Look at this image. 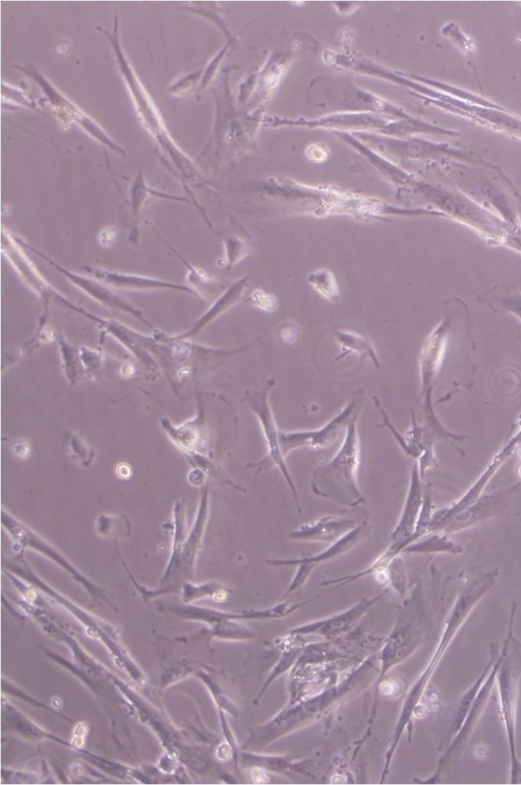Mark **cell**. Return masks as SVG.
I'll list each match as a JSON object with an SVG mask.
<instances>
[{
  "mask_svg": "<svg viewBox=\"0 0 521 785\" xmlns=\"http://www.w3.org/2000/svg\"><path fill=\"white\" fill-rule=\"evenodd\" d=\"M492 585L493 580L490 576H486L481 580L472 582L459 593L447 615L441 636L431 658L422 670L420 676L411 686L407 695H405L394 731L388 742L389 745L384 758V767L380 783H384L390 772L392 759L396 753L402 735L407 731L410 736L412 735L414 717L416 716L418 707L426 694L439 665L456 639L460 629L467 623L472 612L490 590Z\"/></svg>",
  "mask_w": 521,
  "mask_h": 785,
  "instance_id": "obj_1",
  "label": "cell"
},
{
  "mask_svg": "<svg viewBox=\"0 0 521 785\" xmlns=\"http://www.w3.org/2000/svg\"><path fill=\"white\" fill-rule=\"evenodd\" d=\"M209 520V488L201 489L197 516L190 531L186 524V500L180 499L173 507V538L169 562L156 590H149L139 585L129 569L126 570L142 598L151 599L181 591L184 583L194 579L195 566L201 550L205 530Z\"/></svg>",
  "mask_w": 521,
  "mask_h": 785,
  "instance_id": "obj_2",
  "label": "cell"
},
{
  "mask_svg": "<svg viewBox=\"0 0 521 785\" xmlns=\"http://www.w3.org/2000/svg\"><path fill=\"white\" fill-rule=\"evenodd\" d=\"M23 556L24 554H19L16 559H10L8 562L4 560V570L30 584L40 593L45 594L70 612L85 628L89 637L99 640L104 645L115 664L124 670L137 685L145 687L148 684V678L122 643L118 629L99 620L67 596L48 585L32 570Z\"/></svg>",
  "mask_w": 521,
  "mask_h": 785,
  "instance_id": "obj_3",
  "label": "cell"
},
{
  "mask_svg": "<svg viewBox=\"0 0 521 785\" xmlns=\"http://www.w3.org/2000/svg\"><path fill=\"white\" fill-rule=\"evenodd\" d=\"M356 414L347 427L343 442L337 454L328 463L319 466L311 480L313 492L333 500L347 508H356L366 503V498L358 486V472L361 464V443Z\"/></svg>",
  "mask_w": 521,
  "mask_h": 785,
  "instance_id": "obj_4",
  "label": "cell"
},
{
  "mask_svg": "<svg viewBox=\"0 0 521 785\" xmlns=\"http://www.w3.org/2000/svg\"><path fill=\"white\" fill-rule=\"evenodd\" d=\"M516 604H512L508 629L502 644V660L495 686L499 697L500 718L504 726L509 753V784H521V759L517 753L516 717L521 679V642L514 635Z\"/></svg>",
  "mask_w": 521,
  "mask_h": 785,
  "instance_id": "obj_5",
  "label": "cell"
},
{
  "mask_svg": "<svg viewBox=\"0 0 521 785\" xmlns=\"http://www.w3.org/2000/svg\"><path fill=\"white\" fill-rule=\"evenodd\" d=\"M2 524L8 535L19 547L20 553H24V550L30 549L44 555L50 559L52 563L64 569L78 584H80L91 596L93 603L107 606L118 614L120 613L117 604L114 603L103 588L83 575L60 550H57L37 532L18 520L5 509L2 513Z\"/></svg>",
  "mask_w": 521,
  "mask_h": 785,
  "instance_id": "obj_6",
  "label": "cell"
},
{
  "mask_svg": "<svg viewBox=\"0 0 521 785\" xmlns=\"http://www.w3.org/2000/svg\"><path fill=\"white\" fill-rule=\"evenodd\" d=\"M426 619L420 606L405 605L379 655L380 672L377 688L388 672L409 659L423 644Z\"/></svg>",
  "mask_w": 521,
  "mask_h": 785,
  "instance_id": "obj_7",
  "label": "cell"
},
{
  "mask_svg": "<svg viewBox=\"0 0 521 785\" xmlns=\"http://www.w3.org/2000/svg\"><path fill=\"white\" fill-rule=\"evenodd\" d=\"M311 598L299 603L282 601L266 609H247L240 612H227L218 609L196 606L193 604L168 605L163 611L179 616L181 620L203 623L208 627L223 621H277L294 614L305 605L313 602Z\"/></svg>",
  "mask_w": 521,
  "mask_h": 785,
  "instance_id": "obj_8",
  "label": "cell"
},
{
  "mask_svg": "<svg viewBox=\"0 0 521 785\" xmlns=\"http://www.w3.org/2000/svg\"><path fill=\"white\" fill-rule=\"evenodd\" d=\"M272 384H274V382L271 380L266 388L255 392L253 396L249 397L251 409L258 418L267 446V456L265 459L259 463L251 464L250 467H253V469L257 468V473L266 469H270L271 467H277L282 473L289 489L292 491L299 514H302L299 493L293 477L291 473H289V469L285 462L286 457L282 451L280 430L276 425L271 407L268 402V394Z\"/></svg>",
  "mask_w": 521,
  "mask_h": 785,
  "instance_id": "obj_9",
  "label": "cell"
},
{
  "mask_svg": "<svg viewBox=\"0 0 521 785\" xmlns=\"http://www.w3.org/2000/svg\"><path fill=\"white\" fill-rule=\"evenodd\" d=\"M502 655H503V650H502V646H500L498 658L495 664L493 665L490 674L485 684L483 685L478 695V698L472 710L470 711L468 717L466 718L465 722H463L459 732L449 742L447 749L445 750V752L443 753V755L438 761L435 772L425 780H417L419 783L436 784L440 782L447 768L456 759H458V757L462 754L463 749L467 747L492 696L493 690L495 688L497 671L499 669L502 660Z\"/></svg>",
  "mask_w": 521,
  "mask_h": 785,
  "instance_id": "obj_10",
  "label": "cell"
},
{
  "mask_svg": "<svg viewBox=\"0 0 521 785\" xmlns=\"http://www.w3.org/2000/svg\"><path fill=\"white\" fill-rule=\"evenodd\" d=\"M367 532V525L362 524L331 544L326 550L316 555H309L302 558L267 559L266 564L270 567H296L298 569L292 584L289 585L288 589L282 595V599H285L289 595L300 593L319 565L349 552L360 542Z\"/></svg>",
  "mask_w": 521,
  "mask_h": 785,
  "instance_id": "obj_11",
  "label": "cell"
},
{
  "mask_svg": "<svg viewBox=\"0 0 521 785\" xmlns=\"http://www.w3.org/2000/svg\"><path fill=\"white\" fill-rule=\"evenodd\" d=\"M361 411L357 401L351 402L330 422L322 428L311 431H280L281 447L285 457L299 448H311L313 451L323 450L333 444L344 430L351 424L354 417Z\"/></svg>",
  "mask_w": 521,
  "mask_h": 785,
  "instance_id": "obj_12",
  "label": "cell"
},
{
  "mask_svg": "<svg viewBox=\"0 0 521 785\" xmlns=\"http://www.w3.org/2000/svg\"><path fill=\"white\" fill-rule=\"evenodd\" d=\"M20 245L24 249H28L34 252L36 255L41 257L45 260L48 264L53 266L57 271L61 272L70 282L80 289L84 294L88 295L94 301L102 304L103 306L112 309V310H119L125 313L132 315L133 317L139 319L143 323H145L149 328L154 331L157 329L143 316L142 312L135 308L132 304L121 298L119 295L115 294L109 287L97 280L96 278H90L78 273L72 272L69 269L63 267L59 263L53 261L51 258L46 256L41 251L36 250L34 247L30 246L29 244L18 240Z\"/></svg>",
  "mask_w": 521,
  "mask_h": 785,
  "instance_id": "obj_13",
  "label": "cell"
},
{
  "mask_svg": "<svg viewBox=\"0 0 521 785\" xmlns=\"http://www.w3.org/2000/svg\"><path fill=\"white\" fill-rule=\"evenodd\" d=\"M381 597L382 594L373 598H364L350 608L328 616V618L294 628L286 635L293 637L319 636L328 641H334L350 633Z\"/></svg>",
  "mask_w": 521,
  "mask_h": 785,
  "instance_id": "obj_14",
  "label": "cell"
},
{
  "mask_svg": "<svg viewBox=\"0 0 521 785\" xmlns=\"http://www.w3.org/2000/svg\"><path fill=\"white\" fill-rule=\"evenodd\" d=\"M23 249L24 248L20 245L18 240L9 234L6 235L4 232V255L7 256L11 264L15 267L20 277L24 280L25 285L28 286L35 294L39 295L46 304H48L49 300L54 299L55 301L64 304V306L86 316L88 312L76 307L68 299L63 297L61 294H59V292H56L49 286L34 263L24 253Z\"/></svg>",
  "mask_w": 521,
  "mask_h": 785,
  "instance_id": "obj_15",
  "label": "cell"
},
{
  "mask_svg": "<svg viewBox=\"0 0 521 785\" xmlns=\"http://www.w3.org/2000/svg\"><path fill=\"white\" fill-rule=\"evenodd\" d=\"M85 271L99 282L118 290L127 291H177L195 295L192 289L185 285L166 282L155 277L111 271L100 267L85 266Z\"/></svg>",
  "mask_w": 521,
  "mask_h": 785,
  "instance_id": "obj_16",
  "label": "cell"
},
{
  "mask_svg": "<svg viewBox=\"0 0 521 785\" xmlns=\"http://www.w3.org/2000/svg\"><path fill=\"white\" fill-rule=\"evenodd\" d=\"M357 527L354 520L336 516L322 517L289 534V539L333 544Z\"/></svg>",
  "mask_w": 521,
  "mask_h": 785,
  "instance_id": "obj_17",
  "label": "cell"
},
{
  "mask_svg": "<svg viewBox=\"0 0 521 785\" xmlns=\"http://www.w3.org/2000/svg\"><path fill=\"white\" fill-rule=\"evenodd\" d=\"M3 727L4 731L8 730L9 733L16 734L30 741H51L66 747L74 749L73 743H68L59 737L51 735L50 733L42 730L40 726L34 723L30 718L24 715L19 709L10 703H3Z\"/></svg>",
  "mask_w": 521,
  "mask_h": 785,
  "instance_id": "obj_18",
  "label": "cell"
},
{
  "mask_svg": "<svg viewBox=\"0 0 521 785\" xmlns=\"http://www.w3.org/2000/svg\"><path fill=\"white\" fill-rule=\"evenodd\" d=\"M498 644L491 645L490 647V659L487 665L485 666L484 670L480 677L475 681V683L461 695L459 700L457 701L454 709L452 710L451 717H450V727L448 730V744L454 738V736L459 732L463 722H465L466 718L468 717L470 711L472 710L478 695L485 684L490 671L495 664L500 647H497Z\"/></svg>",
  "mask_w": 521,
  "mask_h": 785,
  "instance_id": "obj_19",
  "label": "cell"
},
{
  "mask_svg": "<svg viewBox=\"0 0 521 785\" xmlns=\"http://www.w3.org/2000/svg\"><path fill=\"white\" fill-rule=\"evenodd\" d=\"M247 280L248 278H244L239 280L238 283L231 286L226 292H224L192 326V328L183 333L178 335L179 338L189 340L192 336L197 335L201 330H203L207 325L217 319L220 315L225 313L229 308L233 307L236 303L239 302L241 296L245 288L247 287Z\"/></svg>",
  "mask_w": 521,
  "mask_h": 785,
  "instance_id": "obj_20",
  "label": "cell"
},
{
  "mask_svg": "<svg viewBox=\"0 0 521 785\" xmlns=\"http://www.w3.org/2000/svg\"><path fill=\"white\" fill-rule=\"evenodd\" d=\"M201 414L192 421H189L182 426H173L166 418L160 420L161 425L169 438L175 443L185 455L199 453L200 441L203 439L201 436Z\"/></svg>",
  "mask_w": 521,
  "mask_h": 785,
  "instance_id": "obj_21",
  "label": "cell"
},
{
  "mask_svg": "<svg viewBox=\"0 0 521 785\" xmlns=\"http://www.w3.org/2000/svg\"><path fill=\"white\" fill-rule=\"evenodd\" d=\"M169 248L187 267V282L189 284V288L193 290L196 296H200L203 299L209 301L222 290L223 286L216 278L189 263L181 254H179L177 250L173 249L172 247Z\"/></svg>",
  "mask_w": 521,
  "mask_h": 785,
  "instance_id": "obj_22",
  "label": "cell"
},
{
  "mask_svg": "<svg viewBox=\"0 0 521 785\" xmlns=\"http://www.w3.org/2000/svg\"><path fill=\"white\" fill-rule=\"evenodd\" d=\"M233 590L218 582H206L195 584L192 581L186 582L181 587V598L184 604H193L202 599H213L217 602L226 601Z\"/></svg>",
  "mask_w": 521,
  "mask_h": 785,
  "instance_id": "obj_23",
  "label": "cell"
},
{
  "mask_svg": "<svg viewBox=\"0 0 521 785\" xmlns=\"http://www.w3.org/2000/svg\"><path fill=\"white\" fill-rule=\"evenodd\" d=\"M239 762L244 765L267 769L275 773L285 774L293 771L302 773L304 768L303 763L293 762L292 759L283 756H265L252 753H244L241 755Z\"/></svg>",
  "mask_w": 521,
  "mask_h": 785,
  "instance_id": "obj_24",
  "label": "cell"
},
{
  "mask_svg": "<svg viewBox=\"0 0 521 785\" xmlns=\"http://www.w3.org/2000/svg\"><path fill=\"white\" fill-rule=\"evenodd\" d=\"M60 353L62 357L63 367L68 381L73 386L81 380L86 372L84 370L80 351L69 344L63 336L59 339Z\"/></svg>",
  "mask_w": 521,
  "mask_h": 785,
  "instance_id": "obj_25",
  "label": "cell"
},
{
  "mask_svg": "<svg viewBox=\"0 0 521 785\" xmlns=\"http://www.w3.org/2000/svg\"><path fill=\"white\" fill-rule=\"evenodd\" d=\"M308 282L323 298L334 301L339 289L334 275L327 269H319L309 274Z\"/></svg>",
  "mask_w": 521,
  "mask_h": 785,
  "instance_id": "obj_26",
  "label": "cell"
},
{
  "mask_svg": "<svg viewBox=\"0 0 521 785\" xmlns=\"http://www.w3.org/2000/svg\"><path fill=\"white\" fill-rule=\"evenodd\" d=\"M130 529L131 523L126 517L104 515L97 519V533L107 539L128 536Z\"/></svg>",
  "mask_w": 521,
  "mask_h": 785,
  "instance_id": "obj_27",
  "label": "cell"
},
{
  "mask_svg": "<svg viewBox=\"0 0 521 785\" xmlns=\"http://www.w3.org/2000/svg\"><path fill=\"white\" fill-rule=\"evenodd\" d=\"M337 335L338 341L342 344L343 350L346 349L347 353H361V354H368L379 366L377 361V356L371 347V345L363 338V336L353 333V332H342L338 331L335 333Z\"/></svg>",
  "mask_w": 521,
  "mask_h": 785,
  "instance_id": "obj_28",
  "label": "cell"
},
{
  "mask_svg": "<svg viewBox=\"0 0 521 785\" xmlns=\"http://www.w3.org/2000/svg\"><path fill=\"white\" fill-rule=\"evenodd\" d=\"M303 651H304L303 648L296 647V648H293L291 650L288 649L284 654H282V657L279 660V663L273 669L272 674L270 675L268 681L266 682V684L264 685L262 691L260 692L257 700L255 701V704H257V702H259V700L263 697V695L266 692V690L269 688V686L272 684V682H274L277 679V677L282 675L283 672H285L295 662H298V660L301 657Z\"/></svg>",
  "mask_w": 521,
  "mask_h": 785,
  "instance_id": "obj_29",
  "label": "cell"
},
{
  "mask_svg": "<svg viewBox=\"0 0 521 785\" xmlns=\"http://www.w3.org/2000/svg\"><path fill=\"white\" fill-rule=\"evenodd\" d=\"M80 356L86 374L93 375L101 367L102 357L97 351L89 349H81Z\"/></svg>",
  "mask_w": 521,
  "mask_h": 785,
  "instance_id": "obj_30",
  "label": "cell"
},
{
  "mask_svg": "<svg viewBox=\"0 0 521 785\" xmlns=\"http://www.w3.org/2000/svg\"><path fill=\"white\" fill-rule=\"evenodd\" d=\"M225 251L226 262L229 266H231L235 265L245 257L243 254L246 252V247H243L239 241L230 239L225 243Z\"/></svg>",
  "mask_w": 521,
  "mask_h": 785,
  "instance_id": "obj_31",
  "label": "cell"
},
{
  "mask_svg": "<svg viewBox=\"0 0 521 785\" xmlns=\"http://www.w3.org/2000/svg\"><path fill=\"white\" fill-rule=\"evenodd\" d=\"M73 453L80 459L85 467H88L93 460V453L80 438L73 437L70 441Z\"/></svg>",
  "mask_w": 521,
  "mask_h": 785,
  "instance_id": "obj_32",
  "label": "cell"
},
{
  "mask_svg": "<svg viewBox=\"0 0 521 785\" xmlns=\"http://www.w3.org/2000/svg\"><path fill=\"white\" fill-rule=\"evenodd\" d=\"M252 300L256 304V306L260 307L262 310H264V303H265V310L273 311L274 308L276 307V300L274 299V297L260 291L254 292L252 296Z\"/></svg>",
  "mask_w": 521,
  "mask_h": 785,
  "instance_id": "obj_33",
  "label": "cell"
}]
</instances>
